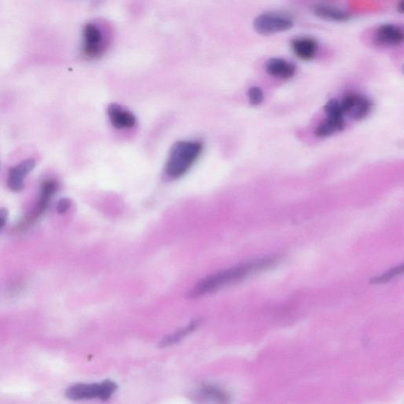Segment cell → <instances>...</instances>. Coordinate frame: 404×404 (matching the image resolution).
<instances>
[{"label":"cell","instance_id":"e0dca14e","mask_svg":"<svg viewBox=\"0 0 404 404\" xmlns=\"http://www.w3.org/2000/svg\"><path fill=\"white\" fill-rule=\"evenodd\" d=\"M324 111L327 112L328 117H344V111L342 109L340 100L332 99L324 107Z\"/></svg>","mask_w":404,"mask_h":404},{"label":"cell","instance_id":"6da1fadb","mask_svg":"<svg viewBox=\"0 0 404 404\" xmlns=\"http://www.w3.org/2000/svg\"><path fill=\"white\" fill-rule=\"evenodd\" d=\"M279 261L277 257H264L261 259L255 260L243 264L238 266L227 269L222 272L211 275L200 282L190 291V298H199L202 295L213 293L224 286L238 282L249 275L270 268Z\"/></svg>","mask_w":404,"mask_h":404},{"label":"cell","instance_id":"8992f818","mask_svg":"<svg viewBox=\"0 0 404 404\" xmlns=\"http://www.w3.org/2000/svg\"><path fill=\"white\" fill-rule=\"evenodd\" d=\"M83 53L88 58L99 57L104 52L103 36L99 28L87 24L83 30Z\"/></svg>","mask_w":404,"mask_h":404},{"label":"cell","instance_id":"3957f363","mask_svg":"<svg viewBox=\"0 0 404 404\" xmlns=\"http://www.w3.org/2000/svg\"><path fill=\"white\" fill-rule=\"evenodd\" d=\"M117 385L111 380H105L100 384H78L66 390V394L73 401H82L99 398L102 401L109 400L115 394Z\"/></svg>","mask_w":404,"mask_h":404},{"label":"cell","instance_id":"7c38bea8","mask_svg":"<svg viewBox=\"0 0 404 404\" xmlns=\"http://www.w3.org/2000/svg\"><path fill=\"white\" fill-rule=\"evenodd\" d=\"M194 397L199 401L228 403L229 396L226 391L211 385H202L194 392Z\"/></svg>","mask_w":404,"mask_h":404},{"label":"cell","instance_id":"277c9868","mask_svg":"<svg viewBox=\"0 0 404 404\" xmlns=\"http://www.w3.org/2000/svg\"><path fill=\"white\" fill-rule=\"evenodd\" d=\"M294 26V21L289 16L267 12L258 15L254 21V27L261 35H273L288 31Z\"/></svg>","mask_w":404,"mask_h":404},{"label":"cell","instance_id":"7a4b0ae2","mask_svg":"<svg viewBox=\"0 0 404 404\" xmlns=\"http://www.w3.org/2000/svg\"><path fill=\"white\" fill-rule=\"evenodd\" d=\"M203 145L200 142L183 141L174 145L167 161L165 172L172 178L181 177L199 159Z\"/></svg>","mask_w":404,"mask_h":404},{"label":"cell","instance_id":"9c48e42d","mask_svg":"<svg viewBox=\"0 0 404 404\" xmlns=\"http://www.w3.org/2000/svg\"><path fill=\"white\" fill-rule=\"evenodd\" d=\"M291 46L297 57L304 61L313 59L318 52V44L311 37L295 38L291 42Z\"/></svg>","mask_w":404,"mask_h":404},{"label":"cell","instance_id":"ba28073f","mask_svg":"<svg viewBox=\"0 0 404 404\" xmlns=\"http://www.w3.org/2000/svg\"><path fill=\"white\" fill-rule=\"evenodd\" d=\"M375 38L376 41L383 46H400L404 40L403 30L396 25H381L376 31Z\"/></svg>","mask_w":404,"mask_h":404},{"label":"cell","instance_id":"7402d4cb","mask_svg":"<svg viewBox=\"0 0 404 404\" xmlns=\"http://www.w3.org/2000/svg\"><path fill=\"white\" fill-rule=\"evenodd\" d=\"M403 10H404L403 0H401V1L397 4V10L399 11L401 14H403Z\"/></svg>","mask_w":404,"mask_h":404},{"label":"cell","instance_id":"5b68a950","mask_svg":"<svg viewBox=\"0 0 404 404\" xmlns=\"http://www.w3.org/2000/svg\"><path fill=\"white\" fill-rule=\"evenodd\" d=\"M344 114L349 115L353 120H361L366 118L372 109V103L367 98L356 93L346 95L340 100Z\"/></svg>","mask_w":404,"mask_h":404},{"label":"cell","instance_id":"52a82bcc","mask_svg":"<svg viewBox=\"0 0 404 404\" xmlns=\"http://www.w3.org/2000/svg\"><path fill=\"white\" fill-rule=\"evenodd\" d=\"M35 167L33 159L22 161L21 164L11 167L8 179V187L13 192H21L24 188V178Z\"/></svg>","mask_w":404,"mask_h":404},{"label":"cell","instance_id":"44dd1931","mask_svg":"<svg viewBox=\"0 0 404 404\" xmlns=\"http://www.w3.org/2000/svg\"><path fill=\"white\" fill-rule=\"evenodd\" d=\"M7 218L8 211L6 210H0V228H2L4 226Z\"/></svg>","mask_w":404,"mask_h":404},{"label":"cell","instance_id":"30bf717a","mask_svg":"<svg viewBox=\"0 0 404 404\" xmlns=\"http://www.w3.org/2000/svg\"><path fill=\"white\" fill-rule=\"evenodd\" d=\"M108 114L111 125L118 129L132 128L136 125V116L119 104H111Z\"/></svg>","mask_w":404,"mask_h":404},{"label":"cell","instance_id":"8fae6325","mask_svg":"<svg viewBox=\"0 0 404 404\" xmlns=\"http://www.w3.org/2000/svg\"><path fill=\"white\" fill-rule=\"evenodd\" d=\"M265 68L269 75L282 80H289L295 75L296 71L295 66L293 63L280 58L268 59Z\"/></svg>","mask_w":404,"mask_h":404},{"label":"cell","instance_id":"2e32d148","mask_svg":"<svg viewBox=\"0 0 404 404\" xmlns=\"http://www.w3.org/2000/svg\"><path fill=\"white\" fill-rule=\"evenodd\" d=\"M200 324L199 320H196L189 324L187 327L176 331V332L168 335L160 341V346L162 347H169L178 343L179 341L186 338L188 334L192 333Z\"/></svg>","mask_w":404,"mask_h":404},{"label":"cell","instance_id":"4fadbf2b","mask_svg":"<svg viewBox=\"0 0 404 404\" xmlns=\"http://www.w3.org/2000/svg\"><path fill=\"white\" fill-rule=\"evenodd\" d=\"M313 12L318 18L333 22H346L351 19L349 13L343 10L330 7L327 5H316L313 8Z\"/></svg>","mask_w":404,"mask_h":404},{"label":"cell","instance_id":"ffe728a7","mask_svg":"<svg viewBox=\"0 0 404 404\" xmlns=\"http://www.w3.org/2000/svg\"><path fill=\"white\" fill-rule=\"evenodd\" d=\"M71 205V201L69 199H61L59 201V203L57 205V212L59 213L66 212L67 210H69Z\"/></svg>","mask_w":404,"mask_h":404},{"label":"cell","instance_id":"9a60e30c","mask_svg":"<svg viewBox=\"0 0 404 404\" xmlns=\"http://www.w3.org/2000/svg\"><path fill=\"white\" fill-rule=\"evenodd\" d=\"M56 190H57V183L54 181H48L44 183L40 200L38 201L33 217L37 218L46 212Z\"/></svg>","mask_w":404,"mask_h":404},{"label":"cell","instance_id":"d6986e66","mask_svg":"<svg viewBox=\"0 0 404 404\" xmlns=\"http://www.w3.org/2000/svg\"><path fill=\"white\" fill-rule=\"evenodd\" d=\"M248 98L252 105L261 104L264 100V93L261 89L257 86L251 87L248 91Z\"/></svg>","mask_w":404,"mask_h":404},{"label":"cell","instance_id":"5bb4252c","mask_svg":"<svg viewBox=\"0 0 404 404\" xmlns=\"http://www.w3.org/2000/svg\"><path fill=\"white\" fill-rule=\"evenodd\" d=\"M345 122L344 117H328L327 120L320 125L315 130V134L319 138H327L333 134L344 130Z\"/></svg>","mask_w":404,"mask_h":404},{"label":"cell","instance_id":"ac0fdd59","mask_svg":"<svg viewBox=\"0 0 404 404\" xmlns=\"http://www.w3.org/2000/svg\"><path fill=\"white\" fill-rule=\"evenodd\" d=\"M403 266L401 265L400 266H397L394 268L391 269L389 272L381 275V276L378 277H374L371 279L372 284H381L389 282V279L394 278L398 275H400L403 273Z\"/></svg>","mask_w":404,"mask_h":404}]
</instances>
